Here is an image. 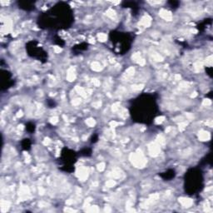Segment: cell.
Returning <instances> with one entry per match:
<instances>
[{
  "mask_svg": "<svg viewBox=\"0 0 213 213\" xmlns=\"http://www.w3.org/2000/svg\"><path fill=\"white\" fill-rule=\"evenodd\" d=\"M73 22L74 16L71 7L67 3L60 2L38 17V25L41 28L59 30L68 28Z\"/></svg>",
  "mask_w": 213,
  "mask_h": 213,
  "instance_id": "1",
  "label": "cell"
},
{
  "mask_svg": "<svg viewBox=\"0 0 213 213\" xmlns=\"http://www.w3.org/2000/svg\"><path fill=\"white\" fill-rule=\"evenodd\" d=\"M158 112L157 98L153 94H141L132 100L130 106L132 118L138 123L150 124L157 117Z\"/></svg>",
  "mask_w": 213,
  "mask_h": 213,
  "instance_id": "2",
  "label": "cell"
},
{
  "mask_svg": "<svg viewBox=\"0 0 213 213\" xmlns=\"http://www.w3.org/2000/svg\"><path fill=\"white\" fill-rule=\"evenodd\" d=\"M203 174L201 169L191 168L184 177V188L188 195H195L203 188Z\"/></svg>",
  "mask_w": 213,
  "mask_h": 213,
  "instance_id": "3",
  "label": "cell"
},
{
  "mask_svg": "<svg viewBox=\"0 0 213 213\" xmlns=\"http://www.w3.org/2000/svg\"><path fill=\"white\" fill-rule=\"evenodd\" d=\"M111 42L113 44V50L117 54H125L131 48L132 43V37L129 33L113 31L111 32L110 36Z\"/></svg>",
  "mask_w": 213,
  "mask_h": 213,
  "instance_id": "4",
  "label": "cell"
},
{
  "mask_svg": "<svg viewBox=\"0 0 213 213\" xmlns=\"http://www.w3.org/2000/svg\"><path fill=\"white\" fill-rule=\"evenodd\" d=\"M26 50L28 55L33 59L42 63H46L48 61V53L41 46H39L38 41L33 40L28 42L26 44Z\"/></svg>",
  "mask_w": 213,
  "mask_h": 213,
  "instance_id": "5",
  "label": "cell"
},
{
  "mask_svg": "<svg viewBox=\"0 0 213 213\" xmlns=\"http://www.w3.org/2000/svg\"><path fill=\"white\" fill-rule=\"evenodd\" d=\"M77 153H76L74 151L66 148H63L60 157V162L63 163L62 170L68 172L74 171V167L73 166L77 161Z\"/></svg>",
  "mask_w": 213,
  "mask_h": 213,
  "instance_id": "6",
  "label": "cell"
},
{
  "mask_svg": "<svg viewBox=\"0 0 213 213\" xmlns=\"http://www.w3.org/2000/svg\"><path fill=\"white\" fill-rule=\"evenodd\" d=\"M14 84L12 74L7 70H1V89L2 91L7 90Z\"/></svg>",
  "mask_w": 213,
  "mask_h": 213,
  "instance_id": "7",
  "label": "cell"
},
{
  "mask_svg": "<svg viewBox=\"0 0 213 213\" xmlns=\"http://www.w3.org/2000/svg\"><path fill=\"white\" fill-rule=\"evenodd\" d=\"M19 8H21L25 11H33L35 9V3L33 2H24V1H19L18 2Z\"/></svg>",
  "mask_w": 213,
  "mask_h": 213,
  "instance_id": "8",
  "label": "cell"
},
{
  "mask_svg": "<svg viewBox=\"0 0 213 213\" xmlns=\"http://www.w3.org/2000/svg\"><path fill=\"white\" fill-rule=\"evenodd\" d=\"M159 176L161 177L165 181H170L171 179H173L176 176V171H174L173 169H169L167 171L162 172V173H159Z\"/></svg>",
  "mask_w": 213,
  "mask_h": 213,
  "instance_id": "9",
  "label": "cell"
},
{
  "mask_svg": "<svg viewBox=\"0 0 213 213\" xmlns=\"http://www.w3.org/2000/svg\"><path fill=\"white\" fill-rule=\"evenodd\" d=\"M87 48H88V44L86 42H82L80 44L74 46L73 48V51H74V53H78L87 50Z\"/></svg>",
  "mask_w": 213,
  "mask_h": 213,
  "instance_id": "10",
  "label": "cell"
},
{
  "mask_svg": "<svg viewBox=\"0 0 213 213\" xmlns=\"http://www.w3.org/2000/svg\"><path fill=\"white\" fill-rule=\"evenodd\" d=\"M122 7L124 8H131L135 11V13L137 12V10L139 9V7L137 3L135 2H123L122 3Z\"/></svg>",
  "mask_w": 213,
  "mask_h": 213,
  "instance_id": "11",
  "label": "cell"
},
{
  "mask_svg": "<svg viewBox=\"0 0 213 213\" xmlns=\"http://www.w3.org/2000/svg\"><path fill=\"white\" fill-rule=\"evenodd\" d=\"M22 148L25 151H28L31 148V141L28 138H24L21 142Z\"/></svg>",
  "mask_w": 213,
  "mask_h": 213,
  "instance_id": "12",
  "label": "cell"
},
{
  "mask_svg": "<svg viewBox=\"0 0 213 213\" xmlns=\"http://www.w3.org/2000/svg\"><path fill=\"white\" fill-rule=\"evenodd\" d=\"M26 130L29 132V133H33L35 131V124L33 122H28L26 124Z\"/></svg>",
  "mask_w": 213,
  "mask_h": 213,
  "instance_id": "13",
  "label": "cell"
},
{
  "mask_svg": "<svg viewBox=\"0 0 213 213\" xmlns=\"http://www.w3.org/2000/svg\"><path fill=\"white\" fill-rule=\"evenodd\" d=\"M79 154L83 157H89L92 155V149L90 148H83L79 152Z\"/></svg>",
  "mask_w": 213,
  "mask_h": 213,
  "instance_id": "14",
  "label": "cell"
},
{
  "mask_svg": "<svg viewBox=\"0 0 213 213\" xmlns=\"http://www.w3.org/2000/svg\"><path fill=\"white\" fill-rule=\"evenodd\" d=\"M168 4L170 5V7L171 8H177L178 6H179V2H177V1H169Z\"/></svg>",
  "mask_w": 213,
  "mask_h": 213,
  "instance_id": "15",
  "label": "cell"
},
{
  "mask_svg": "<svg viewBox=\"0 0 213 213\" xmlns=\"http://www.w3.org/2000/svg\"><path fill=\"white\" fill-rule=\"evenodd\" d=\"M55 42H56L57 44L60 45V46H63V45H64V42L63 41V39L60 38H59V37H56L55 38Z\"/></svg>",
  "mask_w": 213,
  "mask_h": 213,
  "instance_id": "16",
  "label": "cell"
},
{
  "mask_svg": "<svg viewBox=\"0 0 213 213\" xmlns=\"http://www.w3.org/2000/svg\"><path fill=\"white\" fill-rule=\"evenodd\" d=\"M48 103V105L49 106L50 108H55V106H56V103L54 102L53 100H48L47 101Z\"/></svg>",
  "mask_w": 213,
  "mask_h": 213,
  "instance_id": "17",
  "label": "cell"
},
{
  "mask_svg": "<svg viewBox=\"0 0 213 213\" xmlns=\"http://www.w3.org/2000/svg\"><path fill=\"white\" fill-rule=\"evenodd\" d=\"M98 135H94V136L92 137V143H95L98 142Z\"/></svg>",
  "mask_w": 213,
  "mask_h": 213,
  "instance_id": "18",
  "label": "cell"
}]
</instances>
